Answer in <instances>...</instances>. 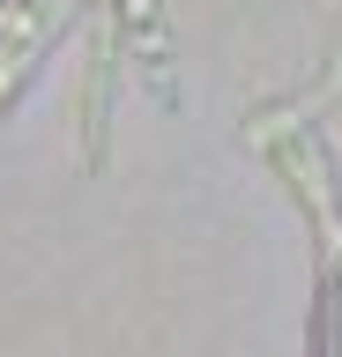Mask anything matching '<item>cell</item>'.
<instances>
[{
    "label": "cell",
    "instance_id": "obj_1",
    "mask_svg": "<svg viewBox=\"0 0 342 357\" xmlns=\"http://www.w3.org/2000/svg\"><path fill=\"white\" fill-rule=\"evenodd\" d=\"M38 38H45V22H38V15H15V22H8V38H0V89H8V82L30 67Z\"/></svg>",
    "mask_w": 342,
    "mask_h": 357
},
{
    "label": "cell",
    "instance_id": "obj_2",
    "mask_svg": "<svg viewBox=\"0 0 342 357\" xmlns=\"http://www.w3.org/2000/svg\"><path fill=\"white\" fill-rule=\"evenodd\" d=\"M0 22H15V8H8V0H0Z\"/></svg>",
    "mask_w": 342,
    "mask_h": 357
}]
</instances>
